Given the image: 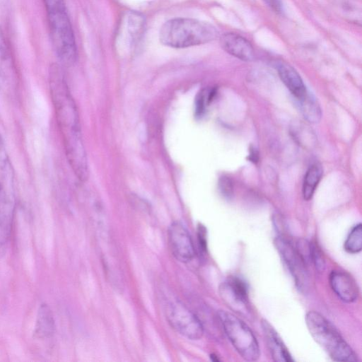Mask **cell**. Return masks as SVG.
<instances>
[{
  "mask_svg": "<svg viewBox=\"0 0 362 362\" xmlns=\"http://www.w3.org/2000/svg\"><path fill=\"white\" fill-rule=\"evenodd\" d=\"M49 84L68 162L78 179L85 181L88 176V167L79 115L64 75L57 65L50 68Z\"/></svg>",
  "mask_w": 362,
  "mask_h": 362,
  "instance_id": "obj_1",
  "label": "cell"
},
{
  "mask_svg": "<svg viewBox=\"0 0 362 362\" xmlns=\"http://www.w3.org/2000/svg\"><path fill=\"white\" fill-rule=\"evenodd\" d=\"M217 36L218 31L211 24L187 18H176L166 21L159 33L160 42L174 48L205 44Z\"/></svg>",
  "mask_w": 362,
  "mask_h": 362,
  "instance_id": "obj_2",
  "label": "cell"
},
{
  "mask_svg": "<svg viewBox=\"0 0 362 362\" xmlns=\"http://www.w3.org/2000/svg\"><path fill=\"white\" fill-rule=\"evenodd\" d=\"M51 41L59 60L66 65L76 62L77 48L71 21L63 0H43Z\"/></svg>",
  "mask_w": 362,
  "mask_h": 362,
  "instance_id": "obj_3",
  "label": "cell"
},
{
  "mask_svg": "<svg viewBox=\"0 0 362 362\" xmlns=\"http://www.w3.org/2000/svg\"><path fill=\"white\" fill-rule=\"evenodd\" d=\"M305 324L314 340L335 361L355 362L357 355L341 337L337 328L322 314L310 311L305 315Z\"/></svg>",
  "mask_w": 362,
  "mask_h": 362,
  "instance_id": "obj_4",
  "label": "cell"
},
{
  "mask_svg": "<svg viewBox=\"0 0 362 362\" xmlns=\"http://www.w3.org/2000/svg\"><path fill=\"white\" fill-rule=\"evenodd\" d=\"M217 315L227 337L240 356L247 361L258 360L260 350L251 329L231 313L219 310Z\"/></svg>",
  "mask_w": 362,
  "mask_h": 362,
  "instance_id": "obj_5",
  "label": "cell"
},
{
  "mask_svg": "<svg viewBox=\"0 0 362 362\" xmlns=\"http://www.w3.org/2000/svg\"><path fill=\"white\" fill-rule=\"evenodd\" d=\"M14 172L3 138L0 136V218L13 217Z\"/></svg>",
  "mask_w": 362,
  "mask_h": 362,
  "instance_id": "obj_6",
  "label": "cell"
},
{
  "mask_svg": "<svg viewBox=\"0 0 362 362\" xmlns=\"http://www.w3.org/2000/svg\"><path fill=\"white\" fill-rule=\"evenodd\" d=\"M274 243L283 261L293 276L297 288L302 293H306L309 286L307 264L293 245L285 237L279 235L275 238Z\"/></svg>",
  "mask_w": 362,
  "mask_h": 362,
  "instance_id": "obj_7",
  "label": "cell"
},
{
  "mask_svg": "<svg viewBox=\"0 0 362 362\" xmlns=\"http://www.w3.org/2000/svg\"><path fill=\"white\" fill-rule=\"evenodd\" d=\"M167 318L171 327L183 337L197 340L202 338L204 328L199 319L180 302L170 303Z\"/></svg>",
  "mask_w": 362,
  "mask_h": 362,
  "instance_id": "obj_8",
  "label": "cell"
},
{
  "mask_svg": "<svg viewBox=\"0 0 362 362\" xmlns=\"http://www.w3.org/2000/svg\"><path fill=\"white\" fill-rule=\"evenodd\" d=\"M219 293L232 310L246 317L251 315L248 288L243 279L236 276L228 277L220 285Z\"/></svg>",
  "mask_w": 362,
  "mask_h": 362,
  "instance_id": "obj_9",
  "label": "cell"
},
{
  "mask_svg": "<svg viewBox=\"0 0 362 362\" xmlns=\"http://www.w3.org/2000/svg\"><path fill=\"white\" fill-rule=\"evenodd\" d=\"M168 241L173 256L187 262L194 256V247L187 228L180 222L173 223L168 229Z\"/></svg>",
  "mask_w": 362,
  "mask_h": 362,
  "instance_id": "obj_10",
  "label": "cell"
},
{
  "mask_svg": "<svg viewBox=\"0 0 362 362\" xmlns=\"http://www.w3.org/2000/svg\"><path fill=\"white\" fill-rule=\"evenodd\" d=\"M17 73L12 52L0 27V86L12 90L16 84Z\"/></svg>",
  "mask_w": 362,
  "mask_h": 362,
  "instance_id": "obj_11",
  "label": "cell"
},
{
  "mask_svg": "<svg viewBox=\"0 0 362 362\" xmlns=\"http://www.w3.org/2000/svg\"><path fill=\"white\" fill-rule=\"evenodd\" d=\"M329 279L332 289L341 300L346 303L356 301L358 296V288L348 273L334 270L330 273Z\"/></svg>",
  "mask_w": 362,
  "mask_h": 362,
  "instance_id": "obj_12",
  "label": "cell"
},
{
  "mask_svg": "<svg viewBox=\"0 0 362 362\" xmlns=\"http://www.w3.org/2000/svg\"><path fill=\"white\" fill-rule=\"evenodd\" d=\"M261 327L272 359L276 362H293V358L272 325L267 320H262Z\"/></svg>",
  "mask_w": 362,
  "mask_h": 362,
  "instance_id": "obj_13",
  "label": "cell"
},
{
  "mask_svg": "<svg viewBox=\"0 0 362 362\" xmlns=\"http://www.w3.org/2000/svg\"><path fill=\"white\" fill-rule=\"evenodd\" d=\"M221 47L228 54L244 61L253 59L252 45L245 37L233 33L223 34L220 39Z\"/></svg>",
  "mask_w": 362,
  "mask_h": 362,
  "instance_id": "obj_14",
  "label": "cell"
},
{
  "mask_svg": "<svg viewBox=\"0 0 362 362\" xmlns=\"http://www.w3.org/2000/svg\"><path fill=\"white\" fill-rule=\"evenodd\" d=\"M277 69L280 78L296 99L302 98L307 90L300 76L296 69L284 62L278 65Z\"/></svg>",
  "mask_w": 362,
  "mask_h": 362,
  "instance_id": "obj_15",
  "label": "cell"
},
{
  "mask_svg": "<svg viewBox=\"0 0 362 362\" xmlns=\"http://www.w3.org/2000/svg\"><path fill=\"white\" fill-rule=\"evenodd\" d=\"M297 100L300 111L308 122L317 123L320 120L322 116L321 108L313 95L307 91L302 98Z\"/></svg>",
  "mask_w": 362,
  "mask_h": 362,
  "instance_id": "obj_16",
  "label": "cell"
},
{
  "mask_svg": "<svg viewBox=\"0 0 362 362\" xmlns=\"http://www.w3.org/2000/svg\"><path fill=\"white\" fill-rule=\"evenodd\" d=\"M54 330V322L52 312L46 305H42L39 309L35 326V334L38 337H50Z\"/></svg>",
  "mask_w": 362,
  "mask_h": 362,
  "instance_id": "obj_17",
  "label": "cell"
},
{
  "mask_svg": "<svg viewBox=\"0 0 362 362\" xmlns=\"http://www.w3.org/2000/svg\"><path fill=\"white\" fill-rule=\"evenodd\" d=\"M322 175V168L318 163L312 165L308 169L303 185V195L305 200H310L313 197Z\"/></svg>",
  "mask_w": 362,
  "mask_h": 362,
  "instance_id": "obj_18",
  "label": "cell"
},
{
  "mask_svg": "<svg viewBox=\"0 0 362 362\" xmlns=\"http://www.w3.org/2000/svg\"><path fill=\"white\" fill-rule=\"evenodd\" d=\"M344 250L351 254H356L362 249V225H356L349 233L344 245Z\"/></svg>",
  "mask_w": 362,
  "mask_h": 362,
  "instance_id": "obj_19",
  "label": "cell"
},
{
  "mask_svg": "<svg viewBox=\"0 0 362 362\" xmlns=\"http://www.w3.org/2000/svg\"><path fill=\"white\" fill-rule=\"evenodd\" d=\"M215 94L214 90L207 91L206 89L200 90L195 99V115L201 117L205 112L206 105L212 100Z\"/></svg>",
  "mask_w": 362,
  "mask_h": 362,
  "instance_id": "obj_20",
  "label": "cell"
},
{
  "mask_svg": "<svg viewBox=\"0 0 362 362\" xmlns=\"http://www.w3.org/2000/svg\"><path fill=\"white\" fill-rule=\"evenodd\" d=\"M144 26V18L138 13H132L128 18L129 31L134 38L141 33Z\"/></svg>",
  "mask_w": 362,
  "mask_h": 362,
  "instance_id": "obj_21",
  "label": "cell"
},
{
  "mask_svg": "<svg viewBox=\"0 0 362 362\" xmlns=\"http://www.w3.org/2000/svg\"><path fill=\"white\" fill-rule=\"evenodd\" d=\"M310 261H312L316 269L320 272L324 270L325 261L320 248L314 243H310Z\"/></svg>",
  "mask_w": 362,
  "mask_h": 362,
  "instance_id": "obj_22",
  "label": "cell"
},
{
  "mask_svg": "<svg viewBox=\"0 0 362 362\" xmlns=\"http://www.w3.org/2000/svg\"><path fill=\"white\" fill-rule=\"evenodd\" d=\"M218 189L226 199H230L233 195V185L231 180L227 176H221L218 180Z\"/></svg>",
  "mask_w": 362,
  "mask_h": 362,
  "instance_id": "obj_23",
  "label": "cell"
},
{
  "mask_svg": "<svg viewBox=\"0 0 362 362\" xmlns=\"http://www.w3.org/2000/svg\"><path fill=\"white\" fill-rule=\"evenodd\" d=\"M206 229L204 226L199 224L197 228V240L200 252L202 254L207 252Z\"/></svg>",
  "mask_w": 362,
  "mask_h": 362,
  "instance_id": "obj_24",
  "label": "cell"
},
{
  "mask_svg": "<svg viewBox=\"0 0 362 362\" xmlns=\"http://www.w3.org/2000/svg\"><path fill=\"white\" fill-rule=\"evenodd\" d=\"M264 3L276 13H281L283 4L281 0H262Z\"/></svg>",
  "mask_w": 362,
  "mask_h": 362,
  "instance_id": "obj_25",
  "label": "cell"
},
{
  "mask_svg": "<svg viewBox=\"0 0 362 362\" xmlns=\"http://www.w3.org/2000/svg\"><path fill=\"white\" fill-rule=\"evenodd\" d=\"M248 160L251 162L256 163L259 160V153L255 147H250L249 155H248Z\"/></svg>",
  "mask_w": 362,
  "mask_h": 362,
  "instance_id": "obj_26",
  "label": "cell"
},
{
  "mask_svg": "<svg viewBox=\"0 0 362 362\" xmlns=\"http://www.w3.org/2000/svg\"><path fill=\"white\" fill-rule=\"evenodd\" d=\"M210 357H211V361H213L216 362V361H220V359L218 358V356L214 354H211Z\"/></svg>",
  "mask_w": 362,
  "mask_h": 362,
  "instance_id": "obj_27",
  "label": "cell"
}]
</instances>
